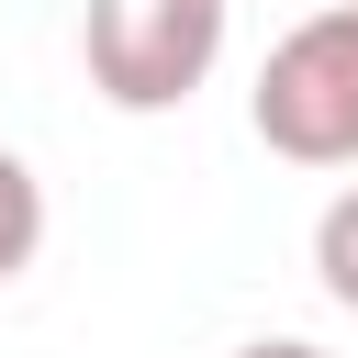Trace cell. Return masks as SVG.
I'll list each match as a JSON object with an SVG mask.
<instances>
[{
  "label": "cell",
  "instance_id": "1",
  "mask_svg": "<svg viewBox=\"0 0 358 358\" xmlns=\"http://www.w3.org/2000/svg\"><path fill=\"white\" fill-rule=\"evenodd\" d=\"M246 123L291 168H358V0L291 22L246 90Z\"/></svg>",
  "mask_w": 358,
  "mask_h": 358
},
{
  "label": "cell",
  "instance_id": "2",
  "mask_svg": "<svg viewBox=\"0 0 358 358\" xmlns=\"http://www.w3.org/2000/svg\"><path fill=\"white\" fill-rule=\"evenodd\" d=\"M78 56L112 112H179L224 56V0H90Z\"/></svg>",
  "mask_w": 358,
  "mask_h": 358
},
{
  "label": "cell",
  "instance_id": "3",
  "mask_svg": "<svg viewBox=\"0 0 358 358\" xmlns=\"http://www.w3.org/2000/svg\"><path fill=\"white\" fill-rule=\"evenodd\" d=\"M34 246H45V179L0 145V280H22V268H34Z\"/></svg>",
  "mask_w": 358,
  "mask_h": 358
},
{
  "label": "cell",
  "instance_id": "4",
  "mask_svg": "<svg viewBox=\"0 0 358 358\" xmlns=\"http://www.w3.org/2000/svg\"><path fill=\"white\" fill-rule=\"evenodd\" d=\"M313 280H324V302H347L358 313V179L324 201V224H313Z\"/></svg>",
  "mask_w": 358,
  "mask_h": 358
},
{
  "label": "cell",
  "instance_id": "5",
  "mask_svg": "<svg viewBox=\"0 0 358 358\" xmlns=\"http://www.w3.org/2000/svg\"><path fill=\"white\" fill-rule=\"evenodd\" d=\"M235 358H324V347H302V336H257V347H235Z\"/></svg>",
  "mask_w": 358,
  "mask_h": 358
}]
</instances>
